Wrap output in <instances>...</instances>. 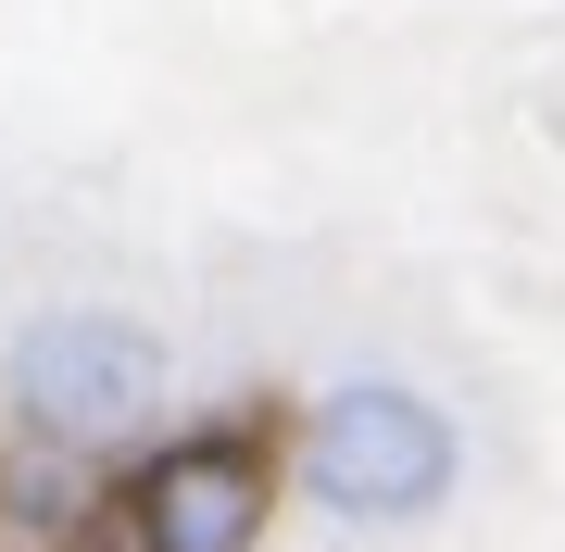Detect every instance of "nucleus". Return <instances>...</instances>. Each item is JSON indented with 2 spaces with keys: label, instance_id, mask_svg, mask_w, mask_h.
<instances>
[{
  "label": "nucleus",
  "instance_id": "2",
  "mask_svg": "<svg viewBox=\"0 0 565 552\" xmlns=\"http://www.w3.org/2000/svg\"><path fill=\"white\" fill-rule=\"evenodd\" d=\"M163 389H177V365H163V339L139 327V314H25L13 351H0V402L25 414V440L39 452H114L139 440L163 414Z\"/></svg>",
  "mask_w": 565,
  "mask_h": 552
},
{
  "label": "nucleus",
  "instance_id": "1",
  "mask_svg": "<svg viewBox=\"0 0 565 552\" xmlns=\"http://www.w3.org/2000/svg\"><path fill=\"white\" fill-rule=\"evenodd\" d=\"M302 502L340 515V528H427L465 477V440L452 414L403 377H340L327 402L302 414Z\"/></svg>",
  "mask_w": 565,
  "mask_h": 552
},
{
  "label": "nucleus",
  "instance_id": "3",
  "mask_svg": "<svg viewBox=\"0 0 565 552\" xmlns=\"http://www.w3.org/2000/svg\"><path fill=\"white\" fill-rule=\"evenodd\" d=\"M277 515V452L252 427H189L126 477V552H252Z\"/></svg>",
  "mask_w": 565,
  "mask_h": 552
}]
</instances>
